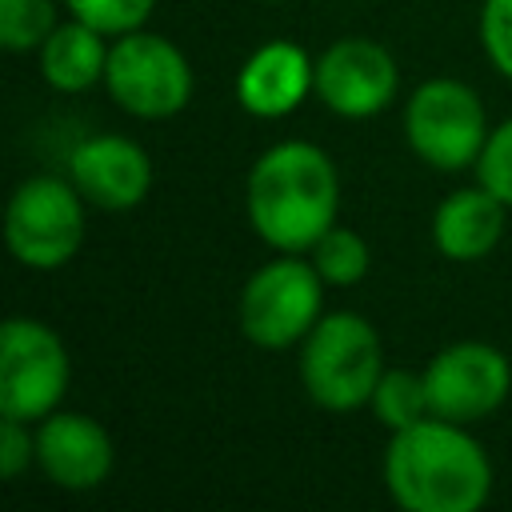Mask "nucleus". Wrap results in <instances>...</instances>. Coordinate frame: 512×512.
<instances>
[{
  "label": "nucleus",
  "instance_id": "obj_1",
  "mask_svg": "<svg viewBox=\"0 0 512 512\" xmlns=\"http://www.w3.org/2000/svg\"><path fill=\"white\" fill-rule=\"evenodd\" d=\"M248 228L272 252H308L340 216V172L312 140L264 148L244 180Z\"/></svg>",
  "mask_w": 512,
  "mask_h": 512
},
{
  "label": "nucleus",
  "instance_id": "obj_2",
  "mask_svg": "<svg viewBox=\"0 0 512 512\" xmlns=\"http://www.w3.org/2000/svg\"><path fill=\"white\" fill-rule=\"evenodd\" d=\"M492 480V460L468 424L424 416L384 448V488L404 512H480Z\"/></svg>",
  "mask_w": 512,
  "mask_h": 512
},
{
  "label": "nucleus",
  "instance_id": "obj_3",
  "mask_svg": "<svg viewBox=\"0 0 512 512\" xmlns=\"http://www.w3.org/2000/svg\"><path fill=\"white\" fill-rule=\"evenodd\" d=\"M380 376L384 344L372 320L360 312H324L300 340V384L304 396L324 412L368 408Z\"/></svg>",
  "mask_w": 512,
  "mask_h": 512
},
{
  "label": "nucleus",
  "instance_id": "obj_4",
  "mask_svg": "<svg viewBox=\"0 0 512 512\" xmlns=\"http://www.w3.org/2000/svg\"><path fill=\"white\" fill-rule=\"evenodd\" d=\"M324 288L328 284L304 252H276L240 288L236 320L244 340L264 352L300 348V340L324 316Z\"/></svg>",
  "mask_w": 512,
  "mask_h": 512
},
{
  "label": "nucleus",
  "instance_id": "obj_5",
  "mask_svg": "<svg viewBox=\"0 0 512 512\" xmlns=\"http://www.w3.org/2000/svg\"><path fill=\"white\" fill-rule=\"evenodd\" d=\"M492 124L472 84L456 76H432L404 100V140L416 160L436 172L476 168Z\"/></svg>",
  "mask_w": 512,
  "mask_h": 512
},
{
  "label": "nucleus",
  "instance_id": "obj_6",
  "mask_svg": "<svg viewBox=\"0 0 512 512\" xmlns=\"http://www.w3.org/2000/svg\"><path fill=\"white\" fill-rule=\"evenodd\" d=\"M84 208L88 200L68 176L36 172L20 180L4 212V240L12 260L32 272L64 268L84 244Z\"/></svg>",
  "mask_w": 512,
  "mask_h": 512
},
{
  "label": "nucleus",
  "instance_id": "obj_7",
  "mask_svg": "<svg viewBox=\"0 0 512 512\" xmlns=\"http://www.w3.org/2000/svg\"><path fill=\"white\" fill-rule=\"evenodd\" d=\"M104 88L112 104L136 120H168L192 100V64L160 32L136 28L112 40Z\"/></svg>",
  "mask_w": 512,
  "mask_h": 512
},
{
  "label": "nucleus",
  "instance_id": "obj_8",
  "mask_svg": "<svg viewBox=\"0 0 512 512\" xmlns=\"http://www.w3.org/2000/svg\"><path fill=\"white\" fill-rule=\"evenodd\" d=\"M72 360L60 332L32 316H8L0 328V416L40 424L64 404Z\"/></svg>",
  "mask_w": 512,
  "mask_h": 512
},
{
  "label": "nucleus",
  "instance_id": "obj_9",
  "mask_svg": "<svg viewBox=\"0 0 512 512\" xmlns=\"http://www.w3.org/2000/svg\"><path fill=\"white\" fill-rule=\"evenodd\" d=\"M428 412L452 424H480L512 396V364L488 340L444 344L424 368Z\"/></svg>",
  "mask_w": 512,
  "mask_h": 512
},
{
  "label": "nucleus",
  "instance_id": "obj_10",
  "mask_svg": "<svg viewBox=\"0 0 512 512\" xmlns=\"http://www.w3.org/2000/svg\"><path fill=\"white\" fill-rule=\"evenodd\" d=\"M400 92V68L380 40L344 36L316 56V100L344 120L380 116Z\"/></svg>",
  "mask_w": 512,
  "mask_h": 512
},
{
  "label": "nucleus",
  "instance_id": "obj_11",
  "mask_svg": "<svg viewBox=\"0 0 512 512\" xmlns=\"http://www.w3.org/2000/svg\"><path fill=\"white\" fill-rule=\"evenodd\" d=\"M152 156L120 132H96L68 152V180L92 208L128 212L152 192Z\"/></svg>",
  "mask_w": 512,
  "mask_h": 512
},
{
  "label": "nucleus",
  "instance_id": "obj_12",
  "mask_svg": "<svg viewBox=\"0 0 512 512\" xmlns=\"http://www.w3.org/2000/svg\"><path fill=\"white\" fill-rule=\"evenodd\" d=\"M116 448L100 420L56 408L36 424V468L64 492H92L112 476Z\"/></svg>",
  "mask_w": 512,
  "mask_h": 512
},
{
  "label": "nucleus",
  "instance_id": "obj_13",
  "mask_svg": "<svg viewBox=\"0 0 512 512\" xmlns=\"http://www.w3.org/2000/svg\"><path fill=\"white\" fill-rule=\"evenodd\" d=\"M316 96V56L292 40L260 44L236 72V104L256 120H284Z\"/></svg>",
  "mask_w": 512,
  "mask_h": 512
},
{
  "label": "nucleus",
  "instance_id": "obj_14",
  "mask_svg": "<svg viewBox=\"0 0 512 512\" xmlns=\"http://www.w3.org/2000/svg\"><path fill=\"white\" fill-rule=\"evenodd\" d=\"M508 204L496 200L484 184L448 192L432 212V244L452 264H476L496 252L508 228Z\"/></svg>",
  "mask_w": 512,
  "mask_h": 512
},
{
  "label": "nucleus",
  "instance_id": "obj_15",
  "mask_svg": "<svg viewBox=\"0 0 512 512\" xmlns=\"http://www.w3.org/2000/svg\"><path fill=\"white\" fill-rule=\"evenodd\" d=\"M108 36L96 32L92 24L84 20H60L52 28V36L36 48L40 56V76L48 88L64 92V96H80L96 84H104V72H108V48L104 44Z\"/></svg>",
  "mask_w": 512,
  "mask_h": 512
},
{
  "label": "nucleus",
  "instance_id": "obj_16",
  "mask_svg": "<svg viewBox=\"0 0 512 512\" xmlns=\"http://www.w3.org/2000/svg\"><path fill=\"white\" fill-rule=\"evenodd\" d=\"M304 256L316 264V272H320V280L328 288H352V284H360L368 276V264H372V252H368L364 236L356 228L340 224V220Z\"/></svg>",
  "mask_w": 512,
  "mask_h": 512
},
{
  "label": "nucleus",
  "instance_id": "obj_17",
  "mask_svg": "<svg viewBox=\"0 0 512 512\" xmlns=\"http://www.w3.org/2000/svg\"><path fill=\"white\" fill-rule=\"evenodd\" d=\"M376 424H384L388 432H400L428 412V392H424V372H408V368H384V376L376 380L372 388V400H368Z\"/></svg>",
  "mask_w": 512,
  "mask_h": 512
},
{
  "label": "nucleus",
  "instance_id": "obj_18",
  "mask_svg": "<svg viewBox=\"0 0 512 512\" xmlns=\"http://www.w3.org/2000/svg\"><path fill=\"white\" fill-rule=\"evenodd\" d=\"M56 24V0H0V44L8 52H36Z\"/></svg>",
  "mask_w": 512,
  "mask_h": 512
},
{
  "label": "nucleus",
  "instance_id": "obj_19",
  "mask_svg": "<svg viewBox=\"0 0 512 512\" xmlns=\"http://www.w3.org/2000/svg\"><path fill=\"white\" fill-rule=\"evenodd\" d=\"M68 16L92 24L96 32H104L108 40L136 32L148 24V16L156 12V0H64Z\"/></svg>",
  "mask_w": 512,
  "mask_h": 512
},
{
  "label": "nucleus",
  "instance_id": "obj_20",
  "mask_svg": "<svg viewBox=\"0 0 512 512\" xmlns=\"http://www.w3.org/2000/svg\"><path fill=\"white\" fill-rule=\"evenodd\" d=\"M476 184H484L496 200L512 208V116L488 132L480 160H476Z\"/></svg>",
  "mask_w": 512,
  "mask_h": 512
},
{
  "label": "nucleus",
  "instance_id": "obj_21",
  "mask_svg": "<svg viewBox=\"0 0 512 512\" xmlns=\"http://www.w3.org/2000/svg\"><path fill=\"white\" fill-rule=\"evenodd\" d=\"M480 48L488 64L512 80V0H484L480 4Z\"/></svg>",
  "mask_w": 512,
  "mask_h": 512
},
{
  "label": "nucleus",
  "instance_id": "obj_22",
  "mask_svg": "<svg viewBox=\"0 0 512 512\" xmlns=\"http://www.w3.org/2000/svg\"><path fill=\"white\" fill-rule=\"evenodd\" d=\"M36 464V424L0 416V472L20 480Z\"/></svg>",
  "mask_w": 512,
  "mask_h": 512
},
{
  "label": "nucleus",
  "instance_id": "obj_23",
  "mask_svg": "<svg viewBox=\"0 0 512 512\" xmlns=\"http://www.w3.org/2000/svg\"><path fill=\"white\" fill-rule=\"evenodd\" d=\"M264 4H284V0H264Z\"/></svg>",
  "mask_w": 512,
  "mask_h": 512
}]
</instances>
